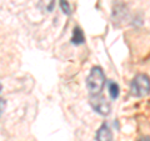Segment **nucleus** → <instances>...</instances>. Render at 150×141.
<instances>
[{
  "instance_id": "f257e3e1",
  "label": "nucleus",
  "mask_w": 150,
  "mask_h": 141,
  "mask_svg": "<svg viewBox=\"0 0 150 141\" xmlns=\"http://www.w3.org/2000/svg\"><path fill=\"white\" fill-rule=\"evenodd\" d=\"M105 86V74L100 66H94L86 78V87L90 95H99Z\"/></svg>"
},
{
  "instance_id": "f03ea898",
  "label": "nucleus",
  "mask_w": 150,
  "mask_h": 141,
  "mask_svg": "<svg viewBox=\"0 0 150 141\" xmlns=\"http://www.w3.org/2000/svg\"><path fill=\"white\" fill-rule=\"evenodd\" d=\"M130 92L135 97H144L150 94V78L145 74H138L130 84Z\"/></svg>"
},
{
  "instance_id": "7ed1b4c3",
  "label": "nucleus",
  "mask_w": 150,
  "mask_h": 141,
  "mask_svg": "<svg viewBox=\"0 0 150 141\" xmlns=\"http://www.w3.org/2000/svg\"><path fill=\"white\" fill-rule=\"evenodd\" d=\"M90 102L91 107L94 109V111L98 112L99 115L101 116H108L111 111V106H110V102L106 100L104 96H101V94L99 95H90Z\"/></svg>"
},
{
  "instance_id": "20e7f679",
  "label": "nucleus",
  "mask_w": 150,
  "mask_h": 141,
  "mask_svg": "<svg viewBox=\"0 0 150 141\" xmlns=\"http://www.w3.org/2000/svg\"><path fill=\"white\" fill-rule=\"evenodd\" d=\"M96 141H112V133L110 128L108 126V124H103L99 130L96 131V136H95Z\"/></svg>"
},
{
  "instance_id": "39448f33",
  "label": "nucleus",
  "mask_w": 150,
  "mask_h": 141,
  "mask_svg": "<svg viewBox=\"0 0 150 141\" xmlns=\"http://www.w3.org/2000/svg\"><path fill=\"white\" fill-rule=\"evenodd\" d=\"M71 43L75 45H81L85 43V35H84L83 30L79 26H76L73 31V37H71Z\"/></svg>"
},
{
  "instance_id": "423d86ee",
  "label": "nucleus",
  "mask_w": 150,
  "mask_h": 141,
  "mask_svg": "<svg viewBox=\"0 0 150 141\" xmlns=\"http://www.w3.org/2000/svg\"><path fill=\"white\" fill-rule=\"evenodd\" d=\"M38 6L41 11H46V13H51L54 10L55 6V0H39Z\"/></svg>"
},
{
  "instance_id": "0eeeda50",
  "label": "nucleus",
  "mask_w": 150,
  "mask_h": 141,
  "mask_svg": "<svg viewBox=\"0 0 150 141\" xmlns=\"http://www.w3.org/2000/svg\"><path fill=\"white\" fill-rule=\"evenodd\" d=\"M108 90H109V95H110V97L112 99V100H116V99L119 97L120 87L115 81H110L109 82V87H108Z\"/></svg>"
},
{
  "instance_id": "6e6552de",
  "label": "nucleus",
  "mask_w": 150,
  "mask_h": 141,
  "mask_svg": "<svg viewBox=\"0 0 150 141\" xmlns=\"http://www.w3.org/2000/svg\"><path fill=\"white\" fill-rule=\"evenodd\" d=\"M60 8H62L63 13L67 14V15H70V14H71V6H70L68 0H60Z\"/></svg>"
},
{
  "instance_id": "1a4fd4ad",
  "label": "nucleus",
  "mask_w": 150,
  "mask_h": 141,
  "mask_svg": "<svg viewBox=\"0 0 150 141\" xmlns=\"http://www.w3.org/2000/svg\"><path fill=\"white\" fill-rule=\"evenodd\" d=\"M4 109H5V101H4L3 99H0V115L3 114Z\"/></svg>"
},
{
  "instance_id": "9d476101",
  "label": "nucleus",
  "mask_w": 150,
  "mask_h": 141,
  "mask_svg": "<svg viewBox=\"0 0 150 141\" xmlns=\"http://www.w3.org/2000/svg\"><path fill=\"white\" fill-rule=\"evenodd\" d=\"M138 141H150V136H143V137H140Z\"/></svg>"
},
{
  "instance_id": "9b49d317",
  "label": "nucleus",
  "mask_w": 150,
  "mask_h": 141,
  "mask_svg": "<svg viewBox=\"0 0 150 141\" xmlns=\"http://www.w3.org/2000/svg\"><path fill=\"white\" fill-rule=\"evenodd\" d=\"M0 91H1V85H0Z\"/></svg>"
}]
</instances>
